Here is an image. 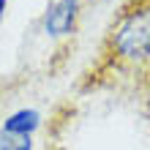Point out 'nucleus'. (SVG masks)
I'll use <instances>...</instances> for the list:
<instances>
[{"mask_svg": "<svg viewBox=\"0 0 150 150\" xmlns=\"http://www.w3.org/2000/svg\"><path fill=\"white\" fill-rule=\"evenodd\" d=\"M3 11H6V0H0V16H3Z\"/></svg>", "mask_w": 150, "mask_h": 150, "instance_id": "nucleus-5", "label": "nucleus"}, {"mask_svg": "<svg viewBox=\"0 0 150 150\" xmlns=\"http://www.w3.org/2000/svg\"><path fill=\"white\" fill-rule=\"evenodd\" d=\"M38 126H41V115L36 109H19L11 117H6L3 131L6 134H16V137H30Z\"/></svg>", "mask_w": 150, "mask_h": 150, "instance_id": "nucleus-3", "label": "nucleus"}, {"mask_svg": "<svg viewBox=\"0 0 150 150\" xmlns=\"http://www.w3.org/2000/svg\"><path fill=\"white\" fill-rule=\"evenodd\" d=\"M112 49L126 60H147L150 57V6L134 8L115 28Z\"/></svg>", "mask_w": 150, "mask_h": 150, "instance_id": "nucleus-1", "label": "nucleus"}, {"mask_svg": "<svg viewBox=\"0 0 150 150\" xmlns=\"http://www.w3.org/2000/svg\"><path fill=\"white\" fill-rule=\"evenodd\" d=\"M76 14H79V3L76 0H55L47 8V16H44V30L49 36H68L76 25Z\"/></svg>", "mask_w": 150, "mask_h": 150, "instance_id": "nucleus-2", "label": "nucleus"}, {"mask_svg": "<svg viewBox=\"0 0 150 150\" xmlns=\"http://www.w3.org/2000/svg\"><path fill=\"white\" fill-rule=\"evenodd\" d=\"M0 150H33V142L30 137H16V134L0 131Z\"/></svg>", "mask_w": 150, "mask_h": 150, "instance_id": "nucleus-4", "label": "nucleus"}]
</instances>
